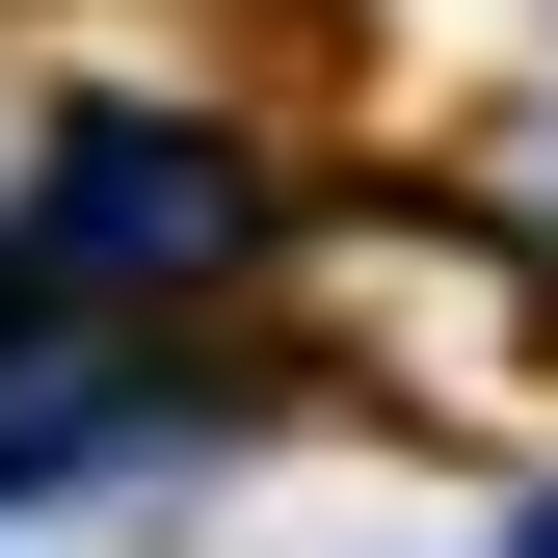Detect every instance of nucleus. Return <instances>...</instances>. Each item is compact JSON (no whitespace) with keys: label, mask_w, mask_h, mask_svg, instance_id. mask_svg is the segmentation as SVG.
I'll use <instances>...</instances> for the list:
<instances>
[{"label":"nucleus","mask_w":558,"mask_h":558,"mask_svg":"<svg viewBox=\"0 0 558 558\" xmlns=\"http://www.w3.org/2000/svg\"><path fill=\"white\" fill-rule=\"evenodd\" d=\"M506 558H558V506H532V532H506Z\"/></svg>","instance_id":"nucleus-1"}]
</instances>
